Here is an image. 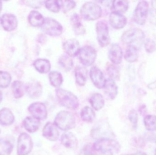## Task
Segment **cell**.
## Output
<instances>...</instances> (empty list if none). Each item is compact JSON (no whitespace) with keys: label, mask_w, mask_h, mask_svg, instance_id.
Here are the masks:
<instances>
[{"label":"cell","mask_w":156,"mask_h":155,"mask_svg":"<svg viewBox=\"0 0 156 155\" xmlns=\"http://www.w3.org/2000/svg\"><path fill=\"white\" fill-rule=\"evenodd\" d=\"M94 151L101 153L113 154L121 150V145L118 141L112 138H101L97 140L93 145Z\"/></svg>","instance_id":"obj_1"},{"label":"cell","mask_w":156,"mask_h":155,"mask_svg":"<svg viewBox=\"0 0 156 155\" xmlns=\"http://www.w3.org/2000/svg\"><path fill=\"white\" fill-rule=\"evenodd\" d=\"M56 95L60 104L66 108L75 110L79 107L78 98L71 92L61 88H58L56 90Z\"/></svg>","instance_id":"obj_2"},{"label":"cell","mask_w":156,"mask_h":155,"mask_svg":"<svg viewBox=\"0 0 156 155\" xmlns=\"http://www.w3.org/2000/svg\"><path fill=\"white\" fill-rule=\"evenodd\" d=\"M55 124L62 131L71 130L76 126V119L73 113L66 111L59 112L55 118Z\"/></svg>","instance_id":"obj_3"},{"label":"cell","mask_w":156,"mask_h":155,"mask_svg":"<svg viewBox=\"0 0 156 155\" xmlns=\"http://www.w3.org/2000/svg\"><path fill=\"white\" fill-rule=\"evenodd\" d=\"M80 14L84 20L94 21L101 17L102 9L99 4L94 2H87L81 8Z\"/></svg>","instance_id":"obj_4"},{"label":"cell","mask_w":156,"mask_h":155,"mask_svg":"<svg viewBox=\"0 0 156 155\" xmlns=\"http://www.w3.org/2000/svg\"><path fill=\"white\" fill-rule=\"evenodd\" d=\"M77 56L79 60L83 65L89 66L95 62L97 52L94 48L87 45L80 48Z\"/></svg>","instance_id":"obj_5"},{"label":"cell","mask_w":156,"mask_h":155,"mask_svg":"<svg viewBox=\"0 0 156 155\" xmlns=\"http://www.w3.org/2000/svg\"><path fill=\"white\" fill-rule=\"evenodd\" d=\"M149 12V4L146 1H140L137 4L133 14L134 22L139 25H144L146 22Z\"/></svg>","instance_id":"obj_6"},{"label":"cell","mask_w":156,"mask_h":155,"mask_svg":"<svg viewBox=\"0 0 156 155\" xmlns=\"http://www.w3.org/2000/svg\"><path fill=\"white\" fill-rule=\"evenodd\" d=\"M33 140L30 136L27 133H22L17 139V155L29 154L33 150Z\"/></svg>","instance_id":"obj_7"},{"label":"cell","mask_w":156,"mask_h":155,"mask_svg":"<svg viewBox=\"0 0 156 155\" xmlns=\"http://www.w3.org/2000/svg\"><path fill=\"white\" fill-rule=\"evenodd\" d=\"M144 38V33L142 30L138 28H133L126 31L122 35L121 40L126 44L133 45L134 43H137L142 42Z\"/></svg>","instance_id":"obj_8"},{"label":"cell","mask_w":156,"mask_h":155,"mask_svg":"<svg viewBox=\"0 0 156 155\" xmlns=\"http://www.w3.org/2000/svg\"><path fill=\"white\" fill-rule=\"evenodd\" d=\"M42 29L45 33L51 36L60 35L63 31L62 25L56 20L51 18H46Z\"/></svg>","instance_id":"obj_9"},{"label":"cell","mask_w":156,"mask_h":155,"mask_svg":"<svg viewBox=\"0 0 156 155\" xmlns=\"http://www.w3.org/2000/svg\"><path fill=\"white\" fill-rule=\"evenodd\" d=\"M96 31L97 40L100 46L102 47L107 46L110 41L107 23L104 21H99L96 24Z\"/></svg>","instance_id":"obj_10"},{"label":"cell","mask_w":156,"mask_h":155,"mask_svg":"<svg viewBox=\"0 0 156 155\" xmlns=\"http://www.w3.org/2000/svg\"><path fill=\"white\" fill-rule=\"evenodd\" d=\"M28 111L34 118L39 120H44L48 116L46 106L44 103L36 102L29 105Z\"/></svg>","instance_id":"obj_11"},{"label":"cell","mask_w":156,"mask_h":155,"mask_svg":"<svg viewBox=\"0 0 156 155\" xmlns=\"http://www.w3.org/2000/svg\"><path fill=\"white\" fill-rule=\"evenodd\" d=\"M43 136L51 142H55L59 136V131L55 123L48 122L45 125L42 131Z\"/></svg>","instance_id":"obj_12"},{"label":"cell","mask_w":156,"mask_h":155,"mask_svg":"<svg viewBox=\"0 0 156 155\" xmlns=\"http://www.w3.org/2000/svg\"><path fill=\"white\" fill-rule=\"evenodd\" d=\"M1 22L3 28L7 32L14 31L18 25L17 18L12 14H4L1 17Z\"/></svg>","instance_id":"obj_13"},{"label":"cell","mask_w":156,"mask_h":155,"mask_svg":"<svg viewBox=\"0 0 156 155\" xmlns=\"http://www.w3.org/2000/svg\"><path fill=\"white\" fill-rule=\"evenodd\" d=\"M90 78L95 87L98 89H102L105 84L104 75L101 70L96 66H93L90 70Z\"/></svg>","instance_id":"obj_14"},{"label":"cell","mask_w":156,"mask_h":155,"mask_svg":"<svg viewBox=\"0 0 156 155\" xmlns=\"http://www.w3.org/2000/svg\"><path fill=\"white\" fill-rule=\"evenodd\" d=\"M63 49L66 53L70 57H74L78 55L80 51V43L76 39L67 40L63 44Z\"/></svg>","instance_id":"obj_15"},{"label":"cell","mask_w":156,"mask_h":155,"mask_svg":"<svg viewBox=\"0 0 156 155\" xmlns=\"http://www.w3.org/2000/svg\"><path fill=\"white\" fill-rule=\"evenodd\" d=\"M62 144L68 149L76 150L78 147V140L76 136L72 133H66L61 136Z\"/></svg>","instance_id":"obj_16"},{"label":"cell","mask_w":156,"mask_h":155,"mask_svg":"<svg viewBox=\"0 0 156 155\" xmlns=\"http://www.w3.org/2000/svg\"><path fill=\"white\" fill-rule=\"evenodd\" d=\"M108 56L110 61L115 65H118L122 61V50L120 45L114 44L109 49Z\"/></svg>","instance_id":"obj_17"},{"label":"cell","mask_w":156,"mask_h":155,"mask_svg":"<svg viewBox=\"0 0 156 155\" xmlns=\"http://www.w3.org/2000/svg\"><path fill=\"white\" fill-rule=\"evenodd\" d=\"M109 22L112 27L115 29L123 28L127 23V19L123 15L112 12L109 16Z\"/></svg>","instance_id":"obj_18"},{"label":"cell","mask_w":156,"mask_h":155,"mask_svg":"<svg viewBox=\"0 0 156 155\" xmlns=\"http://www.w3.org/2000/svg\"><path fill=\"white\" fill-rule=\"evenodd\" d=\"M26 92L32 99H37L42 95V85L37 81H32L26 86Z\"/></svg>","instance_id":"obj_19"},{"label":"cell","mask_w":156,"mask_h":155,"mask_svg":"<svg viewBox=\"0 0 156 155\" xmlns=\"http://www.w3.org/2000/svg\"><path fill=\"white\" fill-rule=\"evenodd\" d=\"M15 116L11 110L4 107L0 110V125L9 126L13 123Z\"/></svg>","instance_id":"obj_20"},{"label":"cell","mask_w":156,"mask_h":155,"mask_svg":"<svg viewBox=\"0 0 156 155\" xmlns=\"http://www.w3.org/2000/svg\"><path fill=\"white\" fill-rule=\"evenodd\" d=\"M103 88L105 93L110 99L114 100L116 98L118 94V88L114 80L110 78L106 79Z\"/></svg>","instance_id":"obj_21"},{"label":"cell","mask_w":156,"mask_h":155,"mask_svg":"<svg viewBox=\"0 0 156 155\" xmlns=\"http://www.w3.org/2000/svg\"><path fill=\"white\" fill-rule=\"evenodd\" d=\"M23 126L28 133H34L39 129L40 125L39 120L31 116L26 117L23 122Z\"/></svg>","instance_id":"obj_22"},{"label":"cell","mask_w":156,"mask_h":155,"mask_svg":"<svg viewBox=\"0 0 156 155\" xmlns=\"http://www.w3.org/2000/svg\"><path fill=\"white\" fill-rule=\"evenodd\" d=\"M71 24L74 32L77 35H83L86 32L85 28L77 13H74L71 17Z\"/></svg>","instance_id":"obj_23"},{"label":"cell","mask_w":156,"mask_h":155,"mask_svg":"<svg viewBox=\"0 0 156 155\" xmlns=\"http://www.w3.org/2000/svg\"><path fill=\"white\" fill-rule=\"evenodd\" d=\"M28 22L34 27H42L44 23L45 19L39 12L33 11L30 12L28 16Z\"/></svg>","instance_id":"obj_24"},{"label":"cell","mask_w":156,"mask_h":155,"mask_svg":"<svg viewBox=\"0 0 156 155\" xmlns=\"http://www.w3.org/2000/svg\"><path fill=\"white\" fill-rule=\"evenodd\" d=\"M33 65L36 70L41 74L47 73L51 69V63L48 59L44 58L37 59L34 62Z\"/></svg>","instance_id":"obj_25"},{"label":"cell","mask_w":156,"mask_h":155,"mask_svg":"<svg viewBox=\"0 0 156 155\" xmlns=\"http://www.w3.org/2000/svg\"><path fill=\"white\" fill-rule=\"evenodd\" d=\"M76 82L80 86H83L86 84L87 78V70L82 66H77L75 69Z\"/></svg>","instance_id":"obj_26"},{"label":"cell","mask_w":156,"mask_h":155,"mask_svg":"<svg viewBox=\"0 0 156 155\" xmlns=\"http://www.w3.org/2000/svg\"><path fill=\"white\" fill-rule=\"evenodd\" d=\"M124 58L128 62L133 63L136 62L138 58V51L137 46L128 45L126 50Z\"/></svg>","instance_id":"obj_27"},{"label":"cell","mask_w":156,"mask_h":155,"mask_svg":"<svg viewBox=\"0 0 156 155\" xmlns=\"http://www.w3.org/2000/svg\"><path fill=\"white\" fill-rule=\"evenodd\" d=\"M89 102L92 108L95 111L101 110L105 105L103 96L98 93L93 94L90 98Z\"/></svg>","instance_id":"obj_28"},{"label":"cell","mask_w":156,"mask_h":155,"mask_svg":"<svg viewBox=\"0 0 156 155\" xmlns=\"http://www.w3.org/2000/svg\"><path fill=\"white\" fill-rule=\"evenodd\" d=\"M12 90L14 97L16 99H19L24 95L26 86L21 81H16L12 84Z\"/></svg>","instance_id":"obj_29"},{"label":"cell","mask_w":156,"mask_h":155,"mask_svg":"<svg viewBox=\"0 0 156 155\" xmlns=\"http://www.w3.org/2000/svg\"><path fill=\"white\" fill-rule=\"evenodd\" d=\"M80 117L82 120L83 122L91 123L95 119V112L89 106H85L81 111Z\"/></svg>","instance_id":"obj_30"},{"label":"cell","mask_w":156,"mask_h":155,"mask_svg":"<svg viewBox=\"0 0 156 155\" xmlns=\"http://www.w3.org/2000/svg\"><path fill=\"white\" fill-rule=\"evenodd\" d=\"M129 3L126 1H113L112 5V12L118 13H124L128 10Z\"/></svg>","instance_id":"obj_31"},{"label":"cell","mask_w":156,"mask_h":155,"mask_svg":"<svg viewBox=\"0 0 156 155\" xmlns=\"http://www.w3.org/2000/svg\"><path fill=\"white\" fill-rule=\"evenodd\" d=\"M13 149V145L9 140L0 139V155H10Z\"/></svg>","instance_id":"obj_32"},{"label":"cell","mask_w":156,"mask_h":155,"mask_svg":"<svg viewBox=\"0 0 156 155\" xmlns=\"http://www.w3.org/2000/svg\"><path fill=\"white\" fill-rule=\"evenodd\" d=\"M60 66L66 72L70 71L73 68L74 63L73 60L67 54L62 55L58 59Z\"/></svg>","instance_id":"obj_33"},{"label":"cell","mask_w":156,"mask_h":155,"mask_svg":"<svg viewBox=\"0 0 156 155\" xmlns=\"http://www.w3.org/2000/svg\"><path fill=\"white\" fill-rule=\"evenodd\" d=\"M49 80L50 83L54 87H59L63 83V78L62 74L57 71L50 72Z\"/></svg>","instance_id":"obj_34"},{"label":"cell","mask_w":156,"mask_h":155,"mask_svg":"<svg viewBox=\"0 0 156 155\" xmlns=\"http://www.w3.org/2000/svg\"><path fill=\"white\" fill-rule=\"evenodd\" d=\"M144 124L147 130L152 132H156V116L146 115L144 119Z\"/></svg>","instance_id":"obj_35"},{"label":"cell","mask_w":156,"mask_h":155,"mask_svg":"<svg viewBox=\"0 0 156 155\" xmlns=\"http://www.w3.org/2000/svg\"><path fill=\"white\" fill-rule=\"evenodd\" d=\"M106 71L110 78L113 80H118L120 78V72L118 66L115 64H108L106 66Z\"/></svg>","instance_id":"obj_36"},{"label":"cell","mask_w":156,"mask_h":155,"mask_svg":"<svg viewBox=\"0 0 156 155\" xmlns=\"http://www.w3.org/2000/svg\"><path fill=\"white\" fill-rule=\"evenodd\" d=\"M12 76L8 72L0 71V87L5 88L8 87L11 83Z\"/></svg>","instance_id":"obj_37"},{"label":"cell","mask_w":156,"mask_h":155,"mask_svg":"<svg viewBox=\"0 0 156 155\" xmlns=\"http://www.w3.org/2000/svg\"><path fill=\"white\" fill-rule=\"evenodd\" d=\"M58 2L60 5V8L64 12H66L74 9L76 5L75 1H58Z\"/></svg>","instance_id":"obj_38"},{"label":"cell","mask_w":156,"mask_h":155,"mask_svg":"<svg viewBox=\"0 0 156 155\" xmlns=\"http://www.w3.org/2000/svg\"><path fill=\"white\" fill-rule=\"evenodd\" d=\"M44 4L46 8L50 12H58L61 9L58 1H45Z\"/></svg>","instance_id":"obj_39"},{"label":"cell","mask_w":156,"mask_h":155,"mask_svg":"<svg viewBox=\"0 0 156 155\" xmlns=\"http://www.w3.org/2000/svg\"><path fill=\"white\" fill-rule=\"evenodd\" d=\"M128 118L133 128L136 130L138 125V116L137 112L134 109L131 110L128 114Z\"/></svg>","instance_id":"obj_40"},{"label":"cell","mask_w":156,"mask_h":155,"mask_svg":"<svg viewBox=\"0 0 156 155\" xmlns=\"http://www.w3.org/2000/svg\"><path fill=\"white\" fill-rule=\"evenodd\" d=\"M144 47L147 52L149 53L154 52L156 50V42L151 38H147L145 41Z\"/></svg>","instance_id":"obj_41"},{"label":"cell","mask_w":156,"mask_h":155,"mask_svg":"<svg viewBox=\"0 0 156 155\" xmlns=\"http://www.w3.org/2000/svg\"><path fill=\"white\" fill-rule=\"evenodd\" d=\"M80 155H95L93 146L90 144L84 145L81 150Z\"/></svg>","instance_id":"obj_42"},{"label":"cell","mask_w":156,"mask_h":155,"mask_svg":"<svg viewBox=\"0 0 156 155\" xmlns=\"http://www.w3.org/2000/svg\"><path fill=\"white\" fill-rule=\"evenodd\" d=\"M134 146L137 148H142L145 146V141L142 137H135L133 140Z\"/></svg>","instance_id":"obj_43"},{"label":"cell","mask_w":156,"mask_h":155,"mask_svg":"<svg viewBox=\"0 0 156 155\" xmlns=\"http://www.w3.org/2000/svg\"><path fill=\"white\" fill-rule=\"evenodd\" d=\"M27 5L34 8H39L43 4L44 2L42 1H26Z\"/></svg>","instance_id":"obj_44"},{"label":"cell","mask_w":156,"mask_h":155,"mask_svg":"<svg viewBox=\"0 0 156 155\" xmlns=\"http://www.w3.org/2000/svg\"><path fill=\"white\" fill-rule=\"evenodd\" d=\"M139 112L141 114H144L146 113V107L145 105H142L139 107Z\"/></svg>","instance_id":"obj_45"},{"label":"cell","mask_w":156,"mask_h":155,"mask_svg":"<svg viewBox=\"0 0 156 155\" xmlns=\"http://www.w3.org/2000/svg\"><path fill=\"white\" fill-rule=\"evenodd\" d=\"M147 87L149 89H150V90H154L156 88V80L155 81H154L153 83H151L149 84L148 86H147Z\"/></svg>","instance_id":"obj_46"},{"label":"cell","mask_w":156,"mask_h":155,"mask_svg":"<svg viewBox=\"0 0 156 155\" xmlns=\"http://www.w3.org/2000/svg\"><path fill=\"white\" fill-rule=\"evenodd\" d=\"M148 140L152 143H156V135L149 136H148Z\"/></svg>","instance_id":"obj_47"},{"label":"cell","mask_w":156,"mask_h":155,"mask_svg":"<svg viewBox=\"0 0 156 155\" xmlns=\"http://www.w3.org/2000/svg\"><path fill=\"white\" fill-rule=\"evenodd\" d=\"M131 155H147L145 153L143 152H138Z\"/></svg>","instance_id":"obj_48"},{"label":"cell","mask_w":156,"mask_h":155,"mask_svg":"<svg viewBox=\"0 0 156 155\" xmlns=\"http://www.w3.org/2000/svg\"><path fill=\"white\" fill-rule=\"evenodd\" d=\"M2 94L0 90V103L2 102Z\"/></svg>","instance_id":"obj_49"},{"label":"cell","mask_w":156,"mask_h":155,"mask_svg":"<svg viewBox=\"0 0 156 155\" xmlns=\"http://www.w3.org/2000/svg\"><path fill=\"white\" fill-rule=\"evenodd\" d=\"M2 1H0V13L2 12Z\"/></svg>","instance_id":"obj_50"},{"label":"cell","mask_w":156,"mask_h":155,"mask_svg":"<svg viewBox=\"0 0 156 155\" xmlns=\"http://www.w3.org/2000/svg\"><path fill=\"white\" fill-rule=\"evenodd\" d=\"M155 155H156V148L155 149Z\"/></svg>","instance_id":"obj_51"},{"label":"cell","mask_w":156,"mask_h":155,"mask_svg":"<svg viewBox=\"0 0 156 155\" xmlns=\"http://www.w3.org/2000/svg\"><path fill=\"white\" fill-rule=\"evenodd\" d=\"M129 155V154H124V155Z\"/></svg>","instance_id":"obj_52"}]
</instances>
